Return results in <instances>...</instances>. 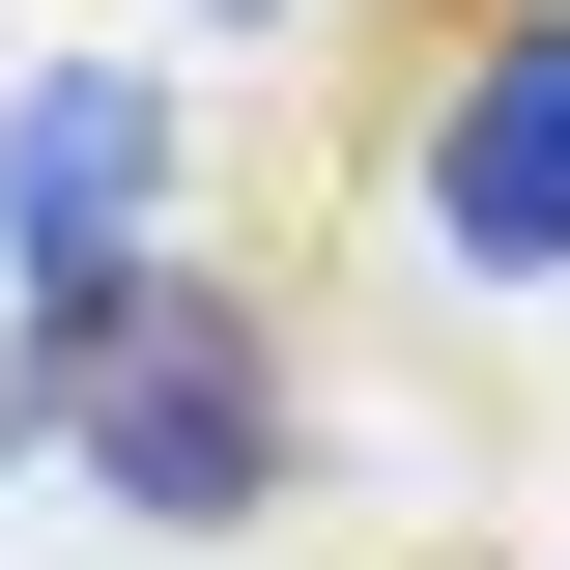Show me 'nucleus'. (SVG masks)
Returning <instances> with one entry per match:
<instances>
[{
	"label": "nucleus",
	"mask_w": 570,
	"mask_h": 570,
	"mask_svg": "<svg viewBox=\"0 0 570 570\" xmlns=\"http://www.w3.org/2000/svg\"><path fill=\"white\" fill-rule=\"evenodd\" d=\"M142 200H171V86L142 58H58L0 115V285H29V314H86V285L142 257Z\"/></svg>",
	"instance_id": "2"
},
{
	"label": "nucleus",
	"mask_w": 570,
	"mask_h": 570,
	"mask_svg": "<svg viewBox=\"0 0 570 570\" xmlns=\"http://www.w3.org/2000/svg\"><path fill=\"white\" fill-rule=\"evenodd\" d=\"M200 29H257V0H200Z\"/></svg>",
	"instance_id": "4"
},
{
	"label": "nucleus",
	"mask_w": 570,
	"mask_h": 570,
	"mask_svg": "<svg viewBox=\"0 0 570 570\" xmlns=\"http://www.w3.org/2000/svg\"><path fill=\"white\" fill-rule=\"evenodd\" d=\"M29 428H58L115 513H257L285 485V371H257V285H200V257H115L86 314H29Z\"/></svg>",
	"instance_id": "1"
},
{
	"label": "nucleus",
	"mask_w": 570,
	"mask_h": 570,
	"mask_svg": "<svg viewBox=\"0 0 570 570\" xmlns=\"http://www.w3.org/2000/svg\"><path fill=\"white\" fill-rule=\"evenodd\" d=\"M428 200H456L485 285L570 257V29H485V86H456V142H428Z\"/></svg>",
	"instance_id": "3"
}]
</instances>
